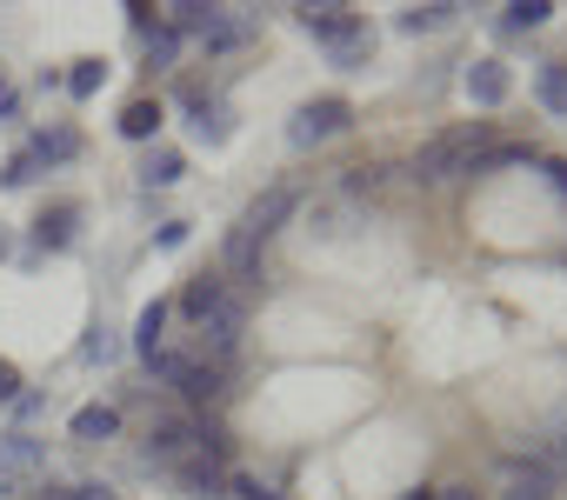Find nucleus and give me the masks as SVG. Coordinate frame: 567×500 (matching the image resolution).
Segmentation results:
<instances>
[{
    "label": "nucleus",
    "instance_id": "obj_28",
    "mask_svg": "<svg viewBox=\"0 0 567 500\" xmlns=\"http://www.w3.org/2000/svg\"><path fill=\"white\" fill-rule=\"evenodd\" d=\"M68 500H114V487H101V480H81V487H68Z\"/></svg>",
    "mask_w": 567,
    "mask_h": 500
},
{
    "label": "nucleus",
    "instance_id": "obj_16",
    "mask_svg": "<svg viewBox=\"0 0 567 500\" xmlns=\"http://www.w3.org/2000/svg\"><path fill=\"white\" fill-rule=\"evenodd\" d=\"M187 114H194V134H200V140H227V114H220L207 94L187 87Z\"/></svg>",
    "mask_w": 567,
    "mask_h": 500
},
{
    "label": "nucleus",
    "instance_id": "obj_14",
    "mask_svg": "<svg viewBox=\"0 0 567 500\" xmlns=\"http://www.w3.org/2000/svg\"><path fill=\"white\" fill-rule=\"evenodd\" d=\"M161 327H167V308L154 301V308H141V321H134V347H141V361L154 367L161 361Z\"/></svg>",
    "mask_w": 567,
    "mask_h": 500
},
{
    "label": "nucleus",
    "instance_id": "obj_26",
    "mask_svg": "<svg viewBox=\"0 0 567 500\" xmlns=\"http://www.w3.org/2000/svg\"><path fill=\"white\" fill-rule=\"evenodd\" d=\"M114 354H121L114 334H87V347H81V361H114Z\"/></svg>",
    "mask_w": 567,
    "mask_h": 500
},
{
    "label": "nucleus",
    "instance_id": "obj_25",
    "mask_svg": "<svg viewBox=\"0 0 567 500\" xmlns=\"http://www.w3.org/2000/svg\"><path fill=\"white\" fill-rule=\"evenodd\" d=\"M227 487H234V500H280V493H274V487H260L254 473H234Z\"/></svg>",
    "mask_w": 567,
    "mask_h": 500
},
{
    "label": "nucleus",
    "instance_id": "obj_7",
    "mask_svg": "<svg viewBox=\"0 0 567 500\" xmlns=\"http://www.w3.org/2000/svg\"><path fill=\"white\" fill-rule=\"evenodd\" d=\"M227 301H234V294H227V281H220V274H200V281H187V294H181V314H187L194 327H207V321H214Z\"/></svg>",
    "mask_w": 567,
    "mask_h": 500
},
{
    "label": "nucleus",
    "instance_id": "obj_29",
    "mask_svg": "<svg viewBox=\"0 0 567 500\" xmlns=\"http://www.w3.org/2000/svg\"><path fill=\"white\" fill-rule=\"evenodd\" d=\"M14 107H21V94H14L8 81H0V121H14Z\"/></svg>",
    "mask_w": 567,
    "mask_h": 500
},
{
    "label": "nucleus",
    "instance_id": "obj_4",
    "mask_svg": "<svg viewBox=\"0 0 567 500\" xmlns=\"http://www.w3.org/2000/svg\"><path fill=\"white\" fill-rule=\"evenodd\" d=\"M194 454H220V440H214L200 420L167 414V420H154V427H147V460H161V467H187Z\"/></svg>",
    "mask_w": 567,
    "mask_h": 500
},
{
    "label": "nucleus",
    "instance_id": "obj_31",
    "mask_svg": "<svg viewBox=\"0 0 567 500\" xmlns=\"http://www.w3.org/2000/svg\"><path fill=\"white\" fill-rule=\"evenodd\" d=\"M34 500H68V487H34Z\"/></svg>",
    "mask_w": 567,
    "mask_h": 500
},
{
    "label": "nucleus",
    "instance_id": "obj_11",
    "mask_svg": "<svg viewBox=\"0 0 567 500\" xmlns=\"http://www.w3.org/2000/svg\"><path fill=\"white\" fill-rule=\"evenodd\" d=\"M68 434H74V440H87V447H94V440H114V434H121V414L94 400V407H81V414L68 420Z\"/></svg>",
    "mask_w": 567,
    "mask_h": 500
},
{
    "label": "nucleus",
    "instance_id": "obj_21",
    "mask_svg": "<svg viewBox=\"0 0 567 500\" xmlns=\"http://www.w3.org/2000/svg\"><path fill=\"white\" fill-rule=\"evenodd\" d=\"M174 54H181V34H174L167 21H154V28H147V67H167Z\"/></svg>",
    "mask_w": 567,
    "mask_h": 500
},
{
    "label": "nucleus",
    "instance_id": "obj_24",
    "mask_svg": "<svg viewBox=\"0 0 567 500\" xmlns=\"http://www.w3.org/2000/svg\"><path fill=\"white\" fill-rule=\"evenodd\" d=\"M34 174H41V160H34V147H28V154H14V160H8V174H0V180H8V187H28Z\"/></svg>",
    "mask_w": 567,
    "mask_h": 500
},
{
    "label": "nucleus",
    "instance_id": "obj_9",
    "mask_svg": "<svg viewBox=\"0 0 567 500\" xmlns=\"http://www.w3.org/2000/svg\"><path fill=\"white\" fill-rule=\"evenodd\" d=\"M554 493V467L547 460H534V467H507V487H501V500H547Z\"/></svg>",
    "mask_w": 567,
    "mask_h": 500
},
{
    "label": "nucleus",
    "instance_id": "obj_3",
    "mask_svg": "<svg viewBox=\"0 0 567 500\" xmlns=\"http://www.w3.org/2000/svg\"><path fill=\"white\" fill-rule=\"evenodd\" d=\"M295 14H301V28H308L315 41L334 48L341 67H361V61H368L374 41H368V21H361L354 8H341V0H308V8H295Z\"/></svg>",
    "mask_w": 567,
    "mask_h": 500
},
{
    "label": "nucleus",
    "instance_id": "obj_22",
    "mask_svg": "<svg viewBox=\"0 0 567 500\" xmlns=\"http://www.w3.org/2000/svg\"><path fill=\"white\" fill-rule=\"evenodd\" d=\"M74 220H81V207H54V213L41 220V247H68V240H74Z\"/></svg>",
    "mask_w": 567,
    "mask_h": 500
},
{
    "label": "nucleus",
    "instance_id": "obj_13",
    "mask_svg": "<svg viewBox=\"0 0 567 500\" xmlns=\"http://www.w3.org/2000/svg\"><path fill=\"white\" fill-rule=\"evenodd\" d=\"M161 121H167L161 101H127V107H121V134H127V140H154Z\"/></svg>",
    "mask_w": 567,
    "mask_h": 500
},
{
    "label": "nucleus",
    "instance_id": "obj_10",
    "mask_svg": "<svg viewBox=\"0 0 567 500\" xmlns=\"http://www.w3.org/2000/svg\"><path fill=\"white\" fill-rule=\"evenodd\" d=\"M181 473V487L194 493V500H214L220 487H227V473H220V454H194L187 467H174Z\"/></svg>",
    "mask_w": 567,
    "mask_h": 500
},
{
    "label": "nucleus",
    "instance_id": "obj_18",
    "mask_svg": "<svg viewBox=\"0 0 567 500\" xmlns=\"http://www.w3.org/2000/svg\"><path fill=\"white\" fill-rule=\"evenodd\" d=\"M181 174H187V160H181L174 147H154V154H147V167H141V180H147V187H174Z\"/></svg>",
    "mask_w": 567,
    "mask_h": 500
},
{
    "label": "nucleus",
    "instance_id": "obj_8",
    "mask_svg": "<svg viewBox=\"0 0 567 500\" xmlns=\"http://www.w3.org/2000/svg\"><path fill=\"white\" fill-rule=\"evenodd\" d=\"M507 87H514V74H507L501 61H474V67H467V101H474V107H501Z\"/></svg>",
    "mask_w": 567,
    "mask_h": 500
},
{
    "label": "nucleus",
    "instance_id": "obj_33",
    "mask_svg": "<svg viewBox=\"0 0 567 500\" xmlns=\"http://www.w3.org/2000/svg\"><path fill=\"white\" fill-rule=\"evenodd\" d=\"M8 487H14V480H8V473H0V493H8Z\"/></svg>",
    "mask_w": 567,
    "mask_h": 500
},
{
    "label": "nucleus",
    "instance_id": "obj_23",
    "mask_svg": "<svg viewBox=\"0 0 567 500\" xmlns=\"http://www.w3.org/2000/svg\"><path fill=\"white\" fill-rule=\"evenodd\" d=\"M101 81H107V67H101V61H74L68 94H74V101H87V94H101Z\"/></svg>",
    "mask_w": 567,
    "mask_h": 500
},
{
    "label": "nucleus",
    "instance_id": "obj_6",
    "mask_svg": "<svg viewBox=\"0 0 567 500\" xmlns=\"http://www.w3.org/2000/svg\"><path fill=\"white\" fill-rule=\"evenodd\" d=\"M194 41H200L207 54H234V48L254 41V21H247V14H227V8H207V21L194 28Z\"/></svg>",
    "mask_w": 567,
    "mask_h": 500
},
{
    "label": "nucleus",
    "instance_id": "obj_30",
    "mask_svg": "<svg viewBox=\"0 0 567 500\" xmlns=\"http://www.w3.org/2000/svg\"><path fill=\"white\" fill-rule=\"evenodd\" d=\"M434 500H481V493H474V487H441Z\"/></svg>",
    "mask_w": 567,
    "mask_h": 500
},
{
    "label": "nucleus",
    "instance_id": "obj_12",
    "mask_svg": "<svg viewBox=\"0 0 567 500\" xmlns=\"http://www.w3.org/2000/svg\"><path fill=\"white\" fill-rule=\"evenodd\" d=\"M34 467H41V440L34 434H8V440H0V473H8V480H21Z\"/></svg>",
    "mask_w": 567,
    "mask_h": 500
},
{
    "label": "nucleus",
    "instance_id": "obj_2",
    "mask_svg": "<svg viewBox=\"0 0 567 500\" xmlns=\"http://www.w3.org/2000/svg\"><path fill=\"white\" fill-rule=\"evenodd\" d=\"M487 147H494V127H487V121L447 127V134H434V140L414 154V180H421V187H441V180H454V174H474Z\"/></svg>",
    "mask_w": 567,
    "mask_h": 500
},
{
    "label": "nucleus",
    "instance_id": "obj_19",
    "mask_svg": "<svg viewBox=\"0 0 567 500\" xmlns=\"http://www.w3.org/2000/svg\"><path fill=\"white\" fill-rule=\"evenodd\" d=\"M534 87H540V107H547V114H560V121H567V67H560V61H547V67H540V81H534Z\"/></svg>",
    "mask_w": 567,
    "mask_h": 500
},
{
    "label": "nucleus",
    "instance_id": "obj_17",
    "mask_svg": "<svg viewBox=\"0 0 567 500\" xmlns=\"http://www.w3.org/2000/svg\"><path fill=\"white\" fill-rule=\"evenodd\" d=\"M554 21V0H514V8H507V34H527V28H547Z\"/></svg>",
    "mask_w": 567,
    "mask_h": 500
},
{
    "label": "nucleus",
    "instance_id": "obj_5",
    "mask_svg": "<svg viewBox=\"0 0 567 500\" xmlns=\"http://www.w3.org/2000/svg\"><path fill=\"white\" fill-rule=\"evenodd\" d=\"M354 127V107L341 101V94H321V101H308L295 121H288V147H321V140H334V134H348Z\"/></svg>",
    "mask_w": 567,
    "mask_h": 500
},
{
    "label": "nucleus",
    "instance_id": "obj_20",
    "mask_svg": "<svg viewBox=\"0 0 567 500\" xmlns=\"http://www.w3.org/2000/svg\"><path fill=\"white\" fill-rule=\"evenodd\" d=\"M74 154H81V134H74V127H54V134L34 140V160H41V167H48V160H74Z\"/></svg>",
    "mask_w": 567,
    "mask_h": 500
},
{
    "label": "nucleus",
    "instance_id": "obj_1",
    "mask_svg": "<svg viewBox=\"0 0 567 500\" xmlns=\"http://www.w3.org/2000/svg\"><path fill=\"white\" fill-rule=\"evenodd\" d=\"M288 213H295V187H267V194L240 213V227L227 233V254H220L227 274H220V281H254V274H260V247L280 233V220H288Z\"/></svg>",
    "mask_w": 567,
    "mask_h": 500
},
{
    "label": "nucleus",
    "instance_id": "obj_27",
    "mask_svg": "<svg viewBox=\"0 0 567 500\" xmlns=\"http://www.w3.org/2000/svg\"><path fill=\"white\" fill-rule=\"evenodd\" d=\"M0 400H21V367L0 361Z\"/></svg>",
    "mask_w": 567,
    "mask_h": 500
},
{
    "label": "nucleus",
    "instance_id": "obj_15",
    "mask_svg": "<svg viewBox=\"0 0 567 500\" xmlns=\"http://www.w3.org/2000/svg\"><path fill=\"white\" fill-rule=\"evenodd\" d=\"M454 14H461V8H447V0H427V8H408V14H401V34H441Z\"/></svg>",
    "mask_w": 567,
    "mask_h": 500
},
{
    "label": "nucleus",
    "instance_id": "obj_32",
    "mask_svg": "<svg viewBox=\"0 0 567 500\" xmlns=\"http://www.w3.org/2000/svg\"><path fill=\"white\" fill-rule=\"evenodd\" d=\"M408 500H434V493H427V487H421V493H408Z\"/></svg>",
    "mask_w": 567,
    "mask_h": 500
}]
</instances>
